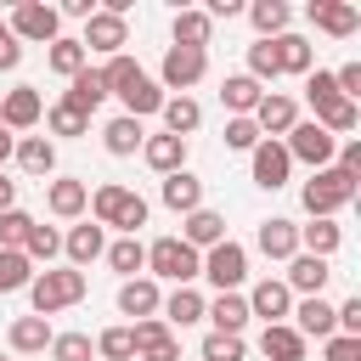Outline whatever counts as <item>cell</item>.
Wrapping results in <instances>:
<instances>
[{"label":"cell","instance_id":"6da1fadb","mask_svg":"<svg viewBox=\"0 0 361 361\" xmlns=\"http://www.w3.org/2000/svg\"><path fill=\"white\" fill-rule=\"evenodd\" d=\"M147 197L141 192H130V186H118V180H102L96 192H90V220L107 231V226H118L124 237H135L141 226H147Z\"/></svg>","mask_w":361,"mask_h":361},{"label":"cell","instance_id":"7a4b0ae2","mask_svg":"<svg viewBox=\"0 0 361 361\" xmlns=\"http://www.w3.org/2000/svg\"><path fill=\"white\" fill-rule=\"evenodd\" d=\"M90 293V276L85 271H73V265H56V271H34V282H28V305H34V316H56V310H68V305H79Z\"/></svg>","mask_w":361,"mask_h":361},{"label":"cell","instance_id":"3957f363","mask_svg":"<svg viewBox=\"0 0 361 361\" xmlns=\"http://www.w3.org/2000/svg\"><path fill=\"white\" fill-rule=\"evenodd\" d=\"M355 192H361V180L344 175L338 164H327V169H316V175L305 180L299 197H305V214H310V220H333L344 203H355Z\"/></svg>","mask_w":361,"mask_h":361},{"label":"cell","instance_id":"277c9868","mask_svg":"<svg viewBox=\"0 0 361 361\" xmlns=\"http://www.w3.org/2000/svg\"><path fill=\"white\" fill-rule=\"evenodd\" d=\"M197 271H203V254H197V248H186L180 237H158V243H147V276H152V282L192 288V282H197Z\"/></svg>","mask_w":361,"mask_h":361},{"label":"cell","instance_id":"5b68a950","mask_svg":"<svg viewBox=\"0 0 361 361\" xmlns=\"http://www.w3.org/2000/svg\"><path fill=\"white\" fill-rule=\"evenodd\" d=\"M6 34H11L17 45H51V39L62 34V17H56V6H45V0H23V6L11 11Z\"/></svg>","mask_w":361,"mask_h":361},{"label":"cell","instance_id":"8992f818","mask_svg":"<svg viewBox=\"0 0 361 361\" xmlns=\"http://www.w3.org/2000/svg\"><path fill=\"white\" fill-rule=\"evenodd\" d=\"M197 276H209L220 293H237V288L248 282V248L231 243V237L214 243V248H203V271H197Z\"/></svg>","mask_w":361,"mask_h":361},{"label":"cell","instance_id":"52a82bcc","mask_svg":"<svg viewBox=\"0 0 361 361\" xmlns=\"http://www.w3.org/2000/svg\"><path fill=\"white\" fill-rule=\"evenodd\" d=\"M203 73H209V51H180V45H169L164 62H158V90H164V96H169V90L186 96Z\"/></svg>","mask_w":361,"mask_h":361},{"label":"cell","instance_id":"ba28073f","mask_svg":"<svg viewBox=\"0 0 361 361\" xmlns=\"http://www.w3.org/2000/svg\"><path fill=\"white\" fill-rule=\"evenodd\" d=\"M79 45H85V56L90 51H102V56H118L124 45H130V17H113V11H90L85 17V34H79Z\"/></svg>","mask_w":361,"mask_h":361},{"label":"cell","instance_id":"9c48e42d","mask_svg":"<svg viewBox=\"0 0 361 361\" xmlns=\"http://www.w3.org/2000/svg\"><path fill=\"white\" fill-rule=\"evenodd\" d=\"M282 147H288V158H293V164H310V169H327V164H333V152H338V141H333L322 124H305V118L288 130V141H282Z\"/></svg>","mask_w":361,"mask_h":361},{"label":"cell","instance_id":"30bf717a","mask_svg":"<svg viewBox=\"0 0 361 361\" xmlns=\"http://www.w3.org/2000/svg\"><path fill=\"white\" fill-rule=\"evenodd\" d=\"M243 299H248V316H259L265 327H276V322H288V316H293V293H288V282H282V276H259Z\"/></svg>","mask_w":361,"mask_h":361},{"label":"cell","instance_id":"8fae6325","mask_svg":"<svg viewBox=\"0 0 361 361\" xmlns=\"http://www.w3.org/2000/svg\"><path fill=\"white\" fill-rule=\"evenodd\" d=\"M248 118H254V130H259L265 141H282V135L299 124V102H293V96H282V90H265V96H259V107H254Z\"/></svg>","mask_w":361,"mask_h":361},{"label":"cell","instance_id":"7c38bea8","mask_svg":"<svg viewBox=\"0 0 361 361\" xmlns=\"http://www.w3.org/2000/svg\"><path fill=\"white\" fill-rule=\"evenodd\" d=\"M248 175H254V186H265V192L288 186V175H293V158H288V147H282V141H259V147L248 152Z\"/></svg>","mask_w":361,"mask_h":361},{"label":"cell","instance_id":"4fadbf2b","mask_svg":"<svg viewBox=\"0 0 361 361\" xmlns=\"http://www.w3.org/2000/svg\"><path fill=\"white\" fill-rule=\"evenodd\" d=\"M45 118V102H39V90L34 85H11L6 96H0V124L17 135V130H34Z\"/></svg>","mask_w":361,"mask_h":361},{"label":"cell","instance_id":"5bb4252c","mask_svg":"<svg viewBox=\"0 0 361 361\" xmlns=\"http://www.w3.org/2000/svg\"><path fill=\"white\" fill-rule=\"evenodd\" d=\"M130 338H135V361H180V338H175L158 316L135 322V327H130Z\"/></svg>","mask_w":361,"mask_h":361},{"label":"cell","instance_id":"9a60e30c","mask_svg":"<svg viewBox=\"0 0 361 361\" xmlns=\"http://www.w3.org/2000/svg\"><path fill=\"white\" fill-rule=\"evenodd\" d=\"M305 17H310L322 34H333V39H350V34L361 28V11H355L350 0H310Z\"/></svg>","mask_w":361,"mask_h":361},{"label":"cell","instance_id":"2e32d148","mask_svg":"<svg viewBox=\"0 0 361 361\" xmlns=\"http://www.w3.org/2000/svg\"><path fill=\"white\" fill-rule=\"evenodd\" d=\"M113 96L124 102V118H147V113H158V107H164L158 79H152V73H141V68H135V73H130V79H124Z\"/></svg>","mask_w":361,"mask_h":361},{"label":"cell","instance_id":"e0dca14e","mask_svg":"<svg viewBox=\"0 0 361 361\" xmlns=\"http://www.w3.org/2000/svg\"><path fill=\"white\" fill-rule=\"evenodd\" d=\"M45 209H51L56 220H79V214L90 209V186H85L79 175H56V180L45 186Z\"/></svg>","mask_w":361,"mask_h":361},{"label":"cell","instance_id":"ac0fdd59","mask_svg":"<svg viewBox=\"0 0 361 361\" xmlns=\"http://www.w3.org/2000/svg\"><path fill=\"white\" fill-rule=\"evenodd\" d=\"M62 254H68L73 271H85V265H96V259L107 254V231H102L96 220H85V226H73V231L62 237Z\"/></svg>","mask_w":361,"mask_h":361},{"label":"cell","instance_id":"d6986e66","mask_svg":"<svg viewBox=\"0 0 361 361\" xmlns=\"http://www.w3.org/2000/svg\"><path fill=\"white\" fill-rule=\"evenodd\" d=\"M254 248H259L265 259H293V254H299V226H293V220H282V214H271V220H259Z\"/></svg>","mask_w":361,"mask_h":361},{"label":"cell","instance_id":"ffe728a7","mask_svg":"<svg viewBox=\"0 0 361 361\" xmlns=\"http://www.w3.org/2000/svg\"><path fill=\"white\" fill-rule=\"evenodd\" d=\"M327 276H333V265L327 259H316V254H293L288 259V293H305V299H316L322 288H327Z\"/></svg>","mask_w":361,"mask_h":361},{"label":"cell","instance_id":"44dd1931","mask_svg":"<svg viewBox=\"0 0 361 361\" xmlns=\"http://www.w3.org/2000/svg\"><path fill=\"white\" fill-rule=\"evenodd\" d=\"M288 327H293L299 338H333V333H338V322H333V305H327L322 293H316V299H299Z\"/></svg>","mask_w":361,"mask_h":361},{"label":"cell","instance_id":"7402d4cb","mask_svg":"<svg viewBox=\"0 0 361 361\" xmlns=\"http://www.w3.org/2000/svg\"><path fill=\"white\" fill-rule=\"evenodd\" d=\"M164 209H175L180 220H186V214H197V209H203V180H197L192 169L164 175Z\"/></svg>","mask_w":361,"mask_h":361},{"label":"cell","instance_id":"603a6c76","mask_svg":"<svg viewBox=\"0 0 361 361\" xmlns=\"http://www.w3.org/2000/svg\"><path fill=\"white\" fill-rule=\"evenodd\" d=\"M158 305H164V293H158V282H152V276H130V282L118 288V316L147 322V316H158Z\"/></svg>","mask_w":361,"mask_h":361},{"label":"cell","instance_id":"cb8c5ba5","mask_svg":"<svg viewBox=\"0 0 361 361\" xmlns=\"http://www.w3.org/2000/svg\"><path fill=\"white\" fill-rule=\"evenodd\" d=\"M203 322H214L209 333H237V338H243V327H248V299H243V293H214V299L203 305Z\"/></svg>","mask_w":361,"mask_h":361},{"label":"cell","instance_id":"d4e9b609","mask_svg":"<svg viewBox=\"0 0 361 361\" xmlns=\"http://www.w3.org/2000/svg\"><path fill=\"white\" fill-rule=\"evenodd\" d=\"M51 338H56V333H51V322H45V316H17V322L6 327V344H11L17 355H45V350H51Z\"/></svg>","mask_w":361,"mask_h":361},{"label":"cell","instance_id":"484cf974","mask_svg":"<svg viewBox=\"0 0 361 361\" xmlns=\"http://www.w3.org/2000/svg\"><path fill=\"white\" fill-rule=\"evenodd\" d=\"M62 102H68V107H79V113H96V107L107 102V79H102V68H79V73L68 79Z\"/></svg>","mask_w":361,"mask_h":361},{"label":"cell","instance_id":"4316f807","mask_svg":"<svg viewBox=\"0 0 361 361\" xmlns=\"http://www.w3.org/2000/svg\"><path fill=\"white\" fill-rule=\"evenodd\" d=\"M180 243L186 248H214V243H226V214H214V209H197V214H186L180 220Z\"/></svg>","mask_w":361,"mask_h":361},{"label":"cell","instance_id":"83f0119b","mask_svg":"<svg viewBox=\"0 0 361 361\" xmlns=\"http://www.w3.org/2000/svg\"><path fill=\"white\" fill-rule=\"evenodd\" d=\"M203 305H209V299H203L197 288H175V293H164V305H158L164 316H158V322H164L169 333H175V327H192V322H203Z\"/></svg>","mask_w":361,"mask_h":361},{"label":"cell","instance_id":"f1b7e54d","mask_svg":"<svg viewBox=\"0 0 361 361\" xmlns=\"http://www.w3.org/2000/svg\"><path fill=\"white\" fill-rule=\"evenodd\" d=\"M271 51H276V73H310V62H316V45L305 39V34H276L271 39Z\"/></svg>","mask_w":361,"mask_h":361},{"label":"cell","instance_id":"f546056e","mask_svg":"<svg viewBox=\"0 0 361 361\" xmlns=\"http://www.w3.org/2000/svg\"><path fill=\"white\" fill-rule=\"evenodd\" d=\"M259 96H265V90H259L248 73H226V79H220V107H226L231 118H248V113L259 107Z\"/></svg>","mask_w":361,"mask_h":361},{"label":"cell","instance_id":"4dcf8cb0","mask_svg":"<svg viewBox=\"0 0 361 361\" xmlns=\"http://www.w3.org/2000/svg\"><path fill=\"white\" fill-rule=\"evenodd\" d=\"M141 141H147L141 118H124V113H118V118H107V124H102V147H107L113 158H135V152H141Z\"/></svg>","mask_w":361,"mask_h":361},{"label":"cell","instance_id":"1f68e13d","mask_svg":"<svg viewBox=\"0 0 361 361\" xmlns=\"http://www.w3.org/2000/svg\"><path fill=\"white\" fill-rule=\"evenodd\" d=\"M243 11H248V23H254L259 39H276V34H288V23H293L288 0H248Z\"/></svg>","mask_w":361,"mask_h":361},{"label":"cell","instance_id":"d6a6232c","mask_svg":"<svg viewBox=\"0 0 361 361\" xmlns=\"http://www.w3.org/2000/svg\"><path fill=\"white\" fill-rule=\"evenodd\" d=\"M175 45L180 51H209V39H214V17L209 11H175Z\"/></svg>","mask_w":361,"mask_h":361},{"label":"cell","instance_id":"836d02e7","mask_svg":"<svg viewBox=\"0 0 361 361\" xmlns=\"http://www.w3.org/2000/svg\"><path fill=\"white\" fill-rule=\"evenodd\" d=\"M141 158H147L158 175H175V169H186V141H180V135H147V141H141Z\"/></svg>","mask_w":361,"mask_h":361},{"label":"cell","instance_id":"e575fe53","mask_svg":"<svg viewBox=\"0 0 361 361\" xmlns=\"http://www.w3.org/2000/svg\"><path fill=\"white\" fill-rule=\"evenodd\" d=\"M11 158L23 164V175H51L56 169V141L51 135H17V152Z\"/></svg>","mask_w":361,"mask_h":361},{"label":"cell","instance_id":"d590c367","mask_svg":"<svg viewBox=\"0 0 361 361\" xmlns=\"http://www.w3.org/2000/svg\"><path fill=\"white\" fill-rule=\"evenodd\" d=\"M338 248H344V226H333V220H310V226H299V254L333 259Z\"/></svg>","mask_w":361,"mask_h":361},{"label":"cell","instance_id":"8d00e7d4","mask_svg":"<svg viewBox=\"0 0 361 361\" xmlns=\"http://www.w3.org/2000/svg\"><path fill=\"white\" fill-rule=\"evenodd\" d=\"M158 113H164V135H180V141L203 124V107H197L192 96H164V107H158Z\"/></svg>","mask_w":361,"mask_h":361},{"label":"cell","instance_id":"74e56055","mask_svg":"<svg viewBox=\"0 0 361 361\" xmlns=\"http://www.w3.org/2000/svg\"><path fill=\"white\" fill-rule=\"evenodd\" d=\"M259 355H265V361H305V338H299L288 322H276V327L259 333Z\"/></svg>","mask_w":361,"mask_h":361},{"label":"cell","instance_id":"f35d334b","mask_svg":"<svg viewBox=\"0 0 361 361\" xmlns=\"http://www.w3.org/2000/svg\"><path fill=\"white\" fill-rule=\"evenodd\" d=\"M45 62H51V73H62V79H73L79 68H90V56H85V45H79L73 34H56L51 51H45Z\"/></svg>","mask_w":361,"mask_h":361},{"label":"cell","instance_id":"ab89813d","mask_svg":"<svg viewBox=\"0 0 361 361\" xmlns=\"http://www.w3.org/2000/svg\"><path fill=\"white\" fill-rule=\"evenodd\" d=\"M310 124H322V130L338 141V135H350V130L361 124V107H355V102H344V96H333L327 107H316V118H310Z\"/></svg>","mask_w":361,"mask_h":361},{"label":"cell","instance_id":"60d3db41","mask_svg":"<svg viewBox=\"0 0 361 361\" xmlns=\"http://www.w3.org/2000/svg\"><path fill=\"white\" fill-rule=\"evenodd\" d=\"M45 130L62 135V141H79V135H90V113H79V107H68V102H51V107H45Z\"/></svg>","mask_w":361,"mask_h":361},{"label":"cell","instance_id":"b9f144b4","mask_svg":"<svg viewBox=\"0 0 361 361\" xmlns=\"http://www.w3.org/2000/svg\"><path fill=\"white\" fill-rule=\"evenodd\" d=\"M102 259L130 282L135 271H147V243H141V237H118V243H107V254H102Z\"/></svg>","mask_w":361,"mask_h":361},{"label":"cell","instance_id":"7bdbcfd3","mask_svg":"<svg viewBox=\"0 0 361 361\" xmlns=\"http://www.w3.org/2000/svg\"><path fill=\"white\" fill-rule=\"evenodd\" d=\"M23 254H28V265H51L56 254H62V231L56 226H28V237H23Z\"/></svg>","mask_w":361,"mask_h":361},{"label":"cell","instance_id":"ee69618b","mask_svg":"<svg viewBox=\"0 0 361 361\" xmlns=\"http://www.w3.org/2000/svg\"><path fill=\"white\" fill-rule=\"evenodd\" d=\"M28 282H34L28 254H23V248H0V293H17V288H28Z\"/></svg>","mask_w":361,"mask_h":361},{"label":"cell","instance_id":"f6af8a7d","mask_svg":"<svg viewBox=\"0 0 361 361\" xmlns=\"http://www.w3.org/2000/svg\"><path fill=\"white\" fill-rule=\"evenodd\" d=\"M248 79H254L259 90H265L271 79H282V73H276V51H271V39H254V45H248Z\"/></svg>","mask_w":361,"mask_h":361},{"label":"cell","instance_id":"bcb514c9","mask_svg":"<svg viewBox=\"0 0 361 361\" xmlns=\"http://www.w3.org/2000/svg\"><path fill=\"white\" fill-rule=\"evenodd\" d=\"M96 355H102V361H130V355H135L130 327H102V333H96Z\"/></svg>","mask_w":361,"mask_h":361},{"label":"cell","instance_id":"7dc6e473","mask_svg":"<svg viewBox=\"0 0 361 361\" xmlns=\"http://www.w3.org/2000/svg\"><path fill=\"white\" fill-rule=\"evenodd\" d=\"M203 361H243L248 355V344L237 338V333H203V350H197Z\"/></svg>","mask_w":361,"mask_h":361},{"label":"cell","instance_id":"c3c4849f","mask_svg":"<svg viewBox=\"0 0 361 361\" xmlns=\"http://www.w3.org/2000/svg\"><path fill=\"white\" fill-rule=\"evenodd\" d=\"M90 355H96L90 333H56L51 338V361H90Z\"/></svg>","mask_w":361,"mask_h":361},{"label":"cell","instance_id":"681fc988","mask_svg":"<svg viewBox=\"0 0 361 361\" xmlns=\"http://www.w3.org/2000/svg\"><path fill=\"white\" fill-rule=\"evenodd\" d=\"M259 141H265V135L254 130V118H226V147H231V152H254Z\"/></svg>","mask_w":361,"mask_h":361},{"label":"cell","instance_id":"f907efd6","mask_svg":"<svg viewBox=\"0 0 361 361\" xmlns=\"http://www.w3.org/2000/svg\"><path fill=\"white\" fill-rule=\"evenodd\" d=\"M28 226H34V214H23V209H6V214H0V248H23Z\"/></svg>","mask_w":361,"mask_h":361},{"label":"cell","instance_id":"816d5d0a","mask_svg":"<svg viewBox=\"0 0 361 361\" xmlns=\"http://www.w3.org/2000/svg\"><path fill=\"white\" fill-rule=\"evenodd\" d=\"M305 96H310V107H327V102L338 96L333 73H327V68H310V73H305Z\"/></svg>","mask_w":361,"mask_h":361},{"label":"cell","instance_id":"f5cc1de1","mask_svg":"<svg viewBox=\"0 0 361 361\" xmlns=\"http://www.w3.org/2000/svg\"><path fill=\"white\" fill-rule=\"evenodd\" d=\"M322 361H361V338H350V333L322 338Z\"/></svg>","mask_w":361,"mask_h":361},{"label":"cell","instance_id":"db71d44e","mask_svg":"<svg viewBox=\"0 0 361 361\" xmlns=\"http://www.w3.org/2000/svg\"><path fill=\"white\" fill-rule=\"evenodd\" d=\"M135 68H141V62H135V56H124V51H118V56H107V68H102V79H107V96H113V90H118V85H124Z\"/></svg>","mask_w":361,"mask_h":361},{"label":"cell","instance_id":"11a10c76","mask_svg":"<svg viewBox=\"0 0 361 361\" xmlns=\"http://www.w3.org/2000/svg\"><path fill=\"white\" fill-rule=\"evenodd\" d=\"M17 62H23V45H17L11 34H0V73H11Z\"/></svg>","mask_w":361,"mask_h":361},{"label":"cell","instance_id":"9f6ffc18","mask_svg":"<svg viewBox=\"0 0 361 361\" xmlns=\"http://www.w3.org/2000/svg\"><path fill=\"white\" fill-rule=\"evenodd\" d=\"M6 209H17V180H6V169H0V214Z\"/></svg>","mask_w":361,"mask_h":361},{"label":"cell","instance_id":"6f0895ef","mask_svg":"<svg viewBox=\"0 0 361 361\" xmlns=\"http://www.w3.org/2000/svg\"><path fill=\"white\" fill-rule=\"evenodd\" d=\"M11 152H17V135L0 124V169H6V158H11Z\"/></svg>","mask_w":361,"mask_h":361},{"label":"cell","instance_id":"680465c9","mask_svg":"<svg viewBox=\"0 0 361 361\" xmlns=\"http://www.w3.org/2000/svg\"><path fill=\"white\" fill-rule=\"evenodd\" d=\"M0 34H6V17H0Z\"/></svg>","mask_w":361,"mask_h":361},{"label":"cell","instance_id":"91938a15","mask_svg":"<svg viewBox=\"0 0 361 361\" xmlns=\"http://www.w3.org/2000/svg\"><path fill=\"white\" fill-rule=\"evenodd\" d=\"M0 361H11V355H0Z\"/></svg>","mask_w":361,"mask_h":361}]
</instances>
